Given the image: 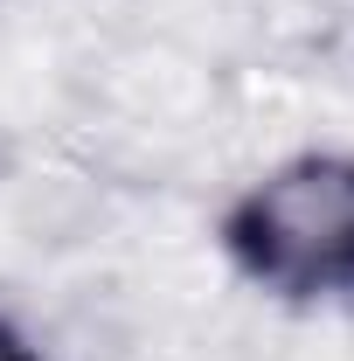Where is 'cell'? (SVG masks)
<instances>
[{"mask_svg": "<svg viewBox=\"0 0 354 361\" xmlns=\"http://www.w3.org/2000/svg\"><path fill=\"white\" fill-rule=\"evenodd\" d=\"M222 250L250 285L299 306H354V153H299L236 195Z\"/></svg>", "mask_w": 354, "mask_h": 361, "instance_id": "1", "label": "cell"}, {"mask_svg": "<svg viewBox=\"0 0 354 361\" xmlns=\"http://www.w3.org/2000/svg\"><path fill=\"white\" fill-rule=\"evenodd\" d=\"M0 361H42L35 348H28V334H21L14 319H0Z\"/></svg>", "mask_w": 354, "mask_h": 361, "instance_id": "2", "label": "cell"}]
</instances>
